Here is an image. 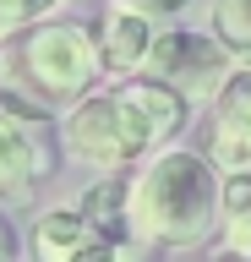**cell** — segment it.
Returning <instances> with one entry per match:
<instances>
[{"label":"cell","instance_id":"obj_1","mask_svg":"<svg viewBox=\"0 0 251 262\" xmlns=\"http://www.w3.org/2000/svg\"><path fill=\"white\" fill-rule=\"evenodd\" d=\"M99 66V44L82 22H50L22 44L0 49V110L38 120L50 104H77L87 98Z\"/></svg>","mask_w":251,"mask_h":262},{"label":"cell","instance_id":"obj_2","mask_svg":"<svg viewBox=\"0 0 251 262\" xmlns=\"http://www.w3.org/2000/svg\"><path fill=\"white\" fill-rule=\"evenodd\" d=\"M218 164L197 153H158L126 191V224L142 241L191 246L213 229V213L224 208V191L213 180Z\"/></svg>","mask_w":251,"mask_h":262},{"label":"cell","instance_id":"obj_3","mask_svg":"<svg viewBox=\"0 0 251 262\" xmlns=\"http://www.w3.org/2000/svg\"><path fill=\"white\" fill-rule=\"evenodd\" d=\"M230 55H224V44L218 38H197V33H158L148 49V71L153 82H164V88H175L180 98H213L224 82H230Z\"/></svg>","mask_w":251,"mask_h":262},{"label":"cell","instance_id":"obj_4","mask_svg":"<svg viewBox=\"0 0 251 262\" xmlns=\"http://www.w3.org/2000/svg\"><path fill=\"white\" fill-rule=\"evenodd\" d=\"M208 159L218 169H251V66L230 71V82L213 93V131H208Z\"/></svg>","mask_w":251,"mask_h":262},{"label":"cell","instance_id":"obj_5","mask_svg":"<svg viewBox=\"0 0 251 262\" xmlns=\"http://www.w3.org/2000/svg\"><path fill=\"white\" fill-rule=\"evenodd\" d=\"M66 147L82 164H99V169H115V164L131 159L126 131H120V115H115V93L77 98V110L66 115Z\"/></svg>","mask_w":251,"mask_h":262},{"label":"cell","instance_id":"obj_6","mask_svg":"<svg viewBox=\"0 0 251 262\" xmlns=\"http://www.w3.org/2000/svg\"><path fill=\"white\" fill-rule=\"evenodd\" d=\"M153 38H158L153 11L120 0L115 11L104 16V33H99V60H104V71H115V77H120V71H142V66H148Z\"/></svg>","mask_w":251,"mask_h":262},{"label":"cell","instance_id":"obj_7","mask_svg":"<svg viewBox=\"0 0 251 262\" xmlns=\"http://www.w3.org/2000/svg\"><path fill=\"white\" fill-rule=\"evenodd\" d=\"M44 169H50V164H44V147H38L33 120H22V115L0 110V196L28 191Z\"/></svg>","mask_w":251,"mask_h":262},{"label":"cell","instance_id":"obj_8","mask_svg":"<svg viewBox=\"0 0 251 262\" xmlns=\"http://www.w3.org/2000/svg\"><path fill=\"white\" fill-rule=\"evenodd\" d=\"M93 241H104V235L87 224L82 208H50L44 219H38V229H33L38 262H71L77 251H87Z\"/></svg>","mask_w":251,"mask_h":262},{"label":"cell","instance_id":"obj_9","mask_svg":"<svg viewBox=\"0 0 251 262\" xmlns=\"http://www.w3.org/2000/svg\"><path fill=\"white\" fill-rule=\"evenodd\" d=\"M213 38L235 66H251V0H213Z\"/></svg>","mask_w":251,"mask_h":262},{"label":"cell","instance_id":"obj_10","mask_svg":"<svg viewBox=\"0 0 251 262\" xmlns=\"http://www.w3.org/2000/svg\"><path fill=\"white\" fill-rule=\"evenodd\" d=\"M224 241L230 251L251 257V169H235L224 186Z\"/></svg>","mask_w":251,"mask_h":262},{"label":"cell","instance_id":"obj_11","mask_svg":"<svg viewBox=\"0 0 251 262\" xmlns=\"http://www.w3.org/2000/svg\"><path fill=\"white\" fill-rule=\"evenodd\" d=\"M82 213H87V224L99 229L104 241H115L120 229H126V196H120V180H99V186L82 196Z\"/></svg>","mask_w":251,"mask_h":262},{"label":"cell","instance_id":"obj_12","mask_svg":"<svg viewBox=\"0 0 251 262\" xmlns=\"http://www.w3.org/2000/svg\"><path fill=\"white\" fill-rule=\"evenodd\" d=\"M55 0H0V38L6 33H17V28H28L33 16H44Z\"/></svg>","mask_w":251,"mask_h":262},{"label":"cell","instance_id":"obj_13","mask_svg":"<svg viewBox=\"0 0 251 262\" xmlns=\"http://www.w3.org/2000/svg\"><path fill=\"white\" fill-rule=\"evenodd\" d=\"M126 6H142V11H180V6H191V0H126Z\"/></svg>","mask_w":251,"mask_h":262},{"label":"cell","instance_id":"obj_14","mask_svg":"<svg viewBox=\"0 0 251 262\" xmlns=\"http://www.w3.org/2000/svg\"><path fill=\"white\" fill-rule=\"evenodd\" d=\"M17 257V235H11V224L0 219V262H11Z\"/></svg>","mask_w":251,"mask_h":262}]
</instances>
